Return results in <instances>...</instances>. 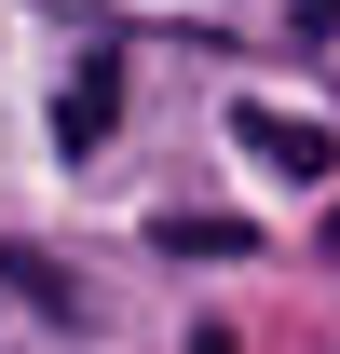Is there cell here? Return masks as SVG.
<instances>
[{"instance_id": "obj_4", "label": "cell", "mask_w": 340, "mask_h": 354, "mask_svg": "<svg viewBox=\"0 0 340 354\" xmlns=\"http://www.w3.org/2000/svg\"><path fill=\"white\" fill-rule=\"evenodd\" d=\"M150 245H164V259H245L258 232L245 218H150Z\"/></svg>"}, {"instance_id": "obj_1", "label": "cell", "mask_w": 340, "mask_h": 354, "mask_svg": "<svg viewBox=\"0 0 340 354\" xmlns=\"http://www.w3.org/2000/svg\"><path fill=\"white\" fill-rule=\"evenodd\" d=\"M232 136H245L272 177H299V191H327L340 177V136L313 123V109H272V95H232Z\"/></svg>"}, {"instance_id": "obj_5", "label": "cell", "mask_w": 340, "mask_h": 354, "mask_svg": "<svg viewBox=\"0 0 340 354\" xmlns=\"http://www.w3.org/2000/svg\"><path fill=\"white\" fill-rule=\"evenodd\" d=\"M299 41H340V0H299Z\"/></svg>"}, {"instance_id": "obj_3", "label": "cell", "mask_w": 340, "mask_h": 354, "mask_svg": "<svg viewBox=\"0 0 340 354\" xmlns=\"http://www.w3.org/2000/svg\"><path fill=\"white\" fill-rule=\"evenodd\" d=\"M109 109H123V55H82V82L55 95V136H68V150H95V136H109Z\"/></svg>"}, {"instance_id": "obj_2", "label": "cell", "mask_w": 340, "mask_h": 354, "mask_svg": "<svg viewBox=\"0 0 340 354\" xmlns=\"http://www.w3.org/2000/svg\"><path fill=\"white\" fill-rule=\"evenodd\" d=\"M0 286H14L28 313H55V327H95V300H82V286H68V272L41 259V245H0Z\"/></svg>"}]
</instances>
